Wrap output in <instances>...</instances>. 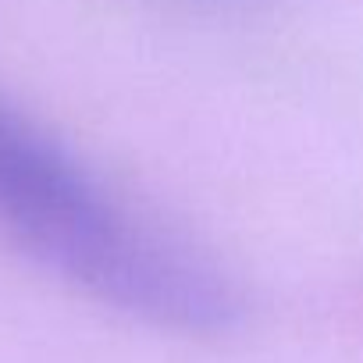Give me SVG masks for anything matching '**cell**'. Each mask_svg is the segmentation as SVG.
<instances>
[{
  "mask_svg": "<svg viewBox=\"0 0 363 363\" xmlns=\"http://www.w3.org/2000/svg\"><path fill=\"white\" fill-rule=\"evenodd\" d=\"M0 239L118 313L214 338L242 320L235 281L132 211L50 132L0 104Z\"/></svg>",
  "mask_w": 363,
  "mask_h": 363,
  "instance_id": "cell-1",
  "label": "cell"
},
{
  "mask_svg": "<svg viewBox=\"0 0 363 363\" xmlns=\"http://www.w3.org/2000/svg\"><path fill=\"white\" fill-rule=\"evenodd\" d=\"M186 4H196V8H207V11H239L250 0H186Z\"/></svg>",
  "mask_w": 363,
  "mask_h": 363,
  "instance_id": "cell-2",
  "label": "cell"
}]
</instances>
